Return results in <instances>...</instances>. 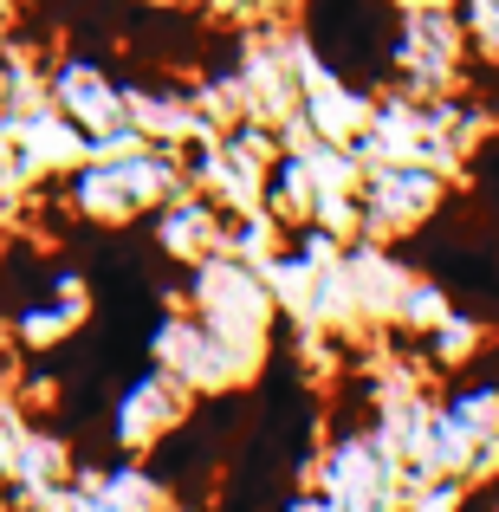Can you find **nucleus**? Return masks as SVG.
<instances>
[{
  "instance_id": "obj_11",
  "label": "nucleus",
  "mask_w": 499,
  "mask_h": 512,
  "mask_svg": "<svg viewBox=\"0 0 499 512\" xmlns=\"http://www.w3.org/2000/svg\"><path fill=\"white\" fill-rule=\"evenodd\" d=\"M467 20V33H474V52L480 65H499V0H454Z\"/></svg>"
},
{
  "instance_id": "obj_4",
  "label": "nucleus",
  "mask_w": 499,
  "mask_h": 512,
  "mask_svg": "<svg viewBox=\"0 0 499 512\" xmlns=\"http://www.w3.org/2000/svg\"><path fill=\"white\" fill-rule=\"evenodd\" d=\"M480 65L474 33H467L454 0H422L402 7L396 20V52H389V91L383 98H409V104H441L461 98L467 72Z\"/></svg>"
},
{
  "instance_id": "obj_2",
  "label": "nucleus",
  "mask_w": 499,
  "mask_h": 512,
  "mask_svg": "<svg viewBox=\"0 0 499 512\" xmlns=\"http://www.w3.org/2000/svg\"><path fill=\"white\" fill-rule=\"evenodd\" d=\"M182 182L188 169L169 143H117V150H91L85 163L52 175V201L78 227H137L156 221L182 195Z\"/></svg>"
},
{
  "instance_id": "obj_14",
  "label": "nucleus",
  "mask_w": 499,
  "mask_h": 512,
  "mask_svg": "<svg viewBox=\"0 0 499 512\" xmlns=\"http://www.w3.org/2000/svg\"><path fill=\"white\" fill-rule=\"evenodd\" d=\"M163 512H201V506H188V500H169V506H163Z\"/></svg>"
},
{
  "instance_id": "obj_7",
  "label": "nucleus",
  "mask_w": 499,
  "mask_h": 512,
  "mask_svg": "<svg viewBox=\"0 0 499 512\" xmlns=\"http://www.w3.org/2000/svg\"><path fill=\"white\" fill-rule=\"evenodd\" d=\"M454 175L441 163H363L357 169V227L370 240H415L448 214Z\"/></svg>"
},
{
  "instance_id": "obj_13",
  "label": "nucleus",
  "mask_w": 499,
  "mask_h": 512,
  "mask_svg": "<svg viewBox=\"0 0 499 512\" xmlns=\"http://www.w3.org/2000/svg\"><path fill=\"white\" fill-rule=\"evenodd\" d=\"M0 111H7V52H0Z\"/></svg>"
},
{
  "instance_id": "obj_15",
  "label": "nucleus",
  "mask_w": 499,
  "mask_h": 512,
  "mask_svg": "<svg viewBox=\"0 0 499 512\" xmlns=\"http://www.w3.org/2000/svg\"><path fill=\"white\" fill-rule=\"evenodd\" d=\"M474 512H493V500H487V493H480V500H474Z\"/></svg>"
},
{
  "instance_id": "obj_3",
  "label": "nucleus",
  "mask_w": 499,
  "mask_h": 512,
  "mask_svg": "<svg viewBox=\"0 0 499 512\" xmlns=\"http://www.w3.org/2000/svg\"><path fill=\"white\" fill-rule=\"evenodd\" d=\"M396 0H299V33L318 72L344 78L357 91H389V52H396Z\"/></svg>"
},
{
  "instance_id": "obj_10",
  "label": "nucleus",
  "mask_w": 499,
  "mask_h": 512,
  "mask_svg": "<svg viewBox=\"0 0 499 512\" xmlns=\"http://www.w3.org/2000/svg\"><path fill=\"white\" fill-rule=\"evenodd\" d=\"M150 227H156V247H163L175 266H188V273H201V266L227 260V247H234L227 201H214V195H175Z\"/></svg>"
},
{
  "instance_id": "obj_6",
  "label": "nucleus",
  "mask_w": 499,
  "mask_h": 512,
  "mask_svg": "<svg viewBox=\"0 0 499 512\" xmlns=\"http://www.w3.org/2000/svg\"><path fill=\"white\" fill-rule=\"evenodd\" d=\"M91 325V279L65 260H20L0 273V338L26 357H52Z\"/></svg>"
},
{
  "instance_id": "obj_1",
  "label": "nucleus",
  "mask_w": 499,
  "mask_h": 512,
  "mask_svg": "<svg viewBox=\"0 0 499 512\" xmlns=\"http://www.w3.org/2000/svg\"><path fill=\"white\" fill-rule=\"evenodd\" d=\"M396 441L409 480L499 487V376H454L441 396L415 402L409 422H396Z\"/></svg>"
},
{
  "instance_id": "obj_5",
  "label": "nucleus",
  "mask_w": 499,
  "mask_h": 512,
  "mask_svg": "<svg viewBox=\"0 0 499 512\" xmlns=\"http://www.w3.org/2000/svg\"><path fill=\"white\" fill-rule=\"evenodd\" d=\"M39 98H46L52 117L72 124V137L85 150H117V143H150L137 130V91L98 59V52L59 46L39 72Z\"/></svg>"
},
{
  "instance_id": "obj_9",
  "label": "nucleus",
  "mask_w": 499,
  "mask_h": 512,
  "mask_svg": "<svg viewBox=\"0 0 499 512\" xmlns=\"http://www.w3.org/2000/svg\"><path fill=\"white\" fill-rule=\"evenodd\" d=\"M169 487L150 474L137 454H111V461H85L39 500V512H163Z\"/></svg>"
},
{
  "instance_id": "obj_16",
  "label": "nucleus",
  "mask_w": 499,
  "mask_h": 512,
  "mask_svg": "<svg viewBox=\"0 0 499 512\" xmlns=\"http://www.w3.org/2000/svg\"><path fill=\"white\" fill-rule=\"evenodd\" d=\"M7 512H39V506H7Z\"/></svg>"
},
{
  "instance_id": "obj_12",
  "label": "nucleus",
  "mask_w": 499,
  "mask_h": 512,
  "mask_svg": "<svg viewBox=\"0 0 499 512\" xmlns=\"http://www.w3.org/2000/svg\"><path fill=\"white\" fill-rule=\"evenodd\" d=\"M130 7H150V13H169V7H188V0H130Z\"/></svg>"
},
{
  "instance_id": "obj_8",
  "label": "nucleus",
  "mask_w": 499,
  "mask_h": 512,
  "mask_svg": "<svg viewBox=\"0 0 499 512\" xmlns=\"http://www.w3.org/2000/svg\"><path fill=\"white\" fill-rule=\"evenodd\" d=\"M195 402H201L195 389H188L169 363L150 357V363H137V370L117 383L111 409H104V441H111V454H137V461H150L169 435L188 428Z\"/></svg>"
}]
</instances>
